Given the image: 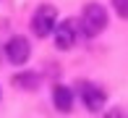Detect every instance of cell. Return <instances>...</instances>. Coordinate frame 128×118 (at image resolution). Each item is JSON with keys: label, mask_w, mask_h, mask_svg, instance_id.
<instances>
[{"label": "cell", "mask_w": 128, "mask_h": 118, "mask_svg": "<svg viewBox=\"0 0 128 118\" xmlns=\"http://www.w3.org/2000/svg\"><path fill=\"white\" fill-rule=\"evenodd\" d=\"M107 26V11L100 3H89L81 13V29H84L86 37H97L102 29Z\"/></svg>", "instance_id": "cell-1"}, {"label": "cell", "mask_w": 128, "mask_h": 118, "mask_svg": "<svg viewBox=\"0 0 128 118\" xmlns=\"http://www.w3.org/2000/svg\"><path fill=\"white\" fill-rule=\"evenodd\" d=\"M55 24H58V13H55V8H52V5H39L37 13H34V19H32V29H34V34H37V37H47V34H52Z\"/></svg>", "instance_id": "cell-2"}, {"label": "cell", "mask_w": 128, "mask_h": 118, "mask_svg": "<svg viewBox=\"0 0 128 118\" xmlns=\"http://www.w3.org/2000/svg\"><path fill=\"white\" fill-rule=\"evenodd\" d=\"M29 52H32V47H29V39H24V37H13L5 45V55H8V61L16 63V66H24L29 61Z\"/></svg>", "instance_id": "cell-3"}, {"label": "cell", "mask_w": 128, "mask_h": 118, "mask_svg": "<svg viewBox=\"0 0 128 118\" xmlns=\"http://www.w3.org/2000/svg\"><path fill=\"white\" fill-rule=\"evenodd\" d=\"M81 100H84V105L92 110V113H100L102 105H104V89L97 84H81Z\"/></svg>", "instance_id": "cell-4"}, {"label": "cell", "mask_w": 128, "mask_h": 118, "mask_svg": "<svg viewBox=\"0 0 128 118\" xmlns=\"http://www.w3.org/2000/svg\"><path fill=\"white\" fill-rule=\"evenodd\" d=\"M55 45L60 47V50H71L73 42H76V24L73 21H63V24H55Z\"/></svg>", "instance_id": "cell-5"}, {"label": "cell", "mask_w": 128, "mask_h": 118, "mask_svg": "<svg viewBox=\"0 0 128 118\" xmlns=\"http://www.w3.org/2000/svg\"><path fill=\"white\" fill-rule=\"evenodd\" d=\"M52 102H55V108L60 110V113H68V110L73 108V94L68 87H55L52 89Z\"/></svg>", "instance_id": "cell-6"}, {"label": "cell", "mask_w": 128, "mask_h": 118, "mask_svg": "<svg viewBox=\"0 0 128 118\" xmlns=\"http://www.w3.org/2000/svg\"><path fill=\"white\" fill-rule=\"evenodd\" d=\"M13 84L16 87H24V89H34V87H37V76H34V74H21V76L13 79Z\"/></svg>", "instance_id": "cell-7"}, {"label": "cell", "mask_w": 128, "mask_h": 118, "mask_svg": "<svg viewBox=\"0 0 128 118\" xmlns=\"http://www.w3.org/2000/svg\"><path fill=\"white\" fill-rule=\"evenodd\" d=\"M115 3V11H118L123 19H128V0H112Z\"/></svg>", "instance_id": "cell-8"}]
</instances>
